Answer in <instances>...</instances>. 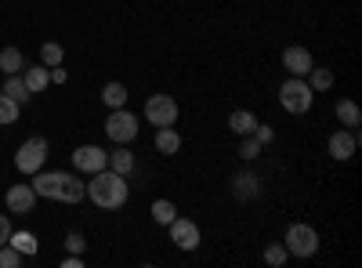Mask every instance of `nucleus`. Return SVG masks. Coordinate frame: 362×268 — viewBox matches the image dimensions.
Returning <instances> with one entry per match:
<instances>
[{"instance_id":"obj_1","label":"nucleus","mask_w":362,"mask_h":268,"mask_svg":"<svg viewBox=\"0 0 362 268\" xmlns=\"http://www.w3.org/2000/svg\"><path fill=\"white\" fill-rule=\"evenodd\" d=\"M29 185H33L37 196L58 199V203H83L87 199V185L80 182V174H69V170H37Z\"/></svg>"},{"instance_id":"obj_2","label":"nucleus","mask_w":362,"mask_h":268,"mask_svg":"<svg viewBox=\"0 0 362 268\" xmlns=\"http://www.w3.org/2000/svg\"><path fill=\"white\" fill-rule=\"evenodd\" d=\"M131 189H127V177L124 174H116V170H98V174H90V182H87V199L102 206V211H119V206L127 203Z\"/></svg>"},{"instance_id":"obj_3","label":"nucleus","mask_w":362,"mask_h":268,"mask_svg":"<svg viewBox=\"0 0 362 268\" xmlns=\"http://www.w3.org/2000/svg\"><path fill=\"white\" fill-rule=\"evenodd\" d=\"M312 102H315V91L308 87L305 76L283 80V87H279V105H283L290 116H305V112L312 109Z\"/></svg>"},{"instance_id":"obj_4","label":"nucleus","mask_w":362,"mask_h":268,"mask_svg":"<svg viewBox=\"0 0 362 268\" xmlns=\"http://www.w3.org/2000/svg\"><path fill=\"white\" fill-rule=\"evenodd\" d=\"M283 243H286L290 257H315L319 254V232L312 225H305V221H297V225L286 228V240Z\"/></svg>"},{"instance_id":"obj_5","label":"nucleus","mask_w":362,"mask_h":268,"mask_svg":"<svg viewBox=\"0 0 362 268\" xmlns=\"http://www.w3.org/2000/svg\"><path fill=\"white\" fill-rule=\"evenodd\" d=\"M105 134L116 145H131L138 138V116L131 109H109V120H105Z\"/></svg>"},{"instance_id":"obj_6","label":"nucleus","mask_w":362,"mask_h":268,"mask_svg":"<svg viewBox=\"0 0 362 268\" xmlns=\"http://www.w3.org/2000/svg\"><path fill=\"white\" fill-rule=\"evenodd\" d=\"M44 163H47V138H40V134L25 138L15 153V167L22 174H37V170H44Z\"/></svg>"},{"instance_id":"obj_7","label":"nucleus","mask_w":362,"mask_h":268,"mask_svg":"<svg viewBox=\"0 0 362 268\" xmlns=\"http://www.w3.org/2000/svg\"><path fill=\"white\" fill-rule=\"evenodd\" d=\"M177 98L170 95H148L145 98V120L153 127H174L177 124Z\"/></svg>"},{"instance_id":"obj_8","label":"nucleus","mask_w":362,"mask_h":268,"mask_svg":"<svg viewBox=\"0 0 362 268\" xmlns=\"http://www.w3.org/2000/svg\"><path fill=\"white\" fill-rule=\"evenodd\" d=\"M167 228H170V243H174L177 250H196L199 240H203V232H199V225H196L192 218H181V214H177Z\"/></svg>"},{"instance_id":"obj_9","label":"nucleus","mask_w":362,"mask_h":268,"mask_svg":"<svg viewBox=\"0 0 362 268\" xmlns=\"http://www.w3.org/2000/svg\"><path fill=\"white\" fill-rule=\"evenodd\" d=\"M326 148H329V156H334L337 163H348L355 156V148H358V127L334 131V134H329V141H326Z\"/></svg>"},{"instance_id":"obj_10","label":"nucleus","mask_w":362,"mask_h":268,"mask_svg":"<svg viewBox=\"0 0 362 268\" xmlns=\"http://www.w3.org/2000/svg\"><path fill=\"white\" fill-rule=\"evenodd\" d=\"M73 163H76L80 174H98V170L109 167V153H105L102 145H80L76 153H73Z\"/></svg>"},{"instance_id":"obj_11","label":"nucleus","mask_w":362,"mask_h":268,"mask_svg":"<svg viewBox=\"0 0 362 268\" xmlns=\"http://www.w3.org/2000/svg\"><path fill=\"white\" fill-rule=\"evenodd\" d=\"M312 51L308 47H300V44H290L286 51H283V69L290 73V76H308L312 73Z\"/></svg>"},{"instance_id":"obj_12","label":"nucleus","mask_w":362,"mask_h":268,"mask_svg":"<svg viewBox=\"0 0 362 268\" xmlns=\"http://www.w3.org/2000/svg\"><path fill=\"white\" fill-rule=\"evenodd\" d=\"M4 203H8L11 214H29V211H33V203H37V192H33V185H11Z\"/></svg>"},{"instance_id":"obj_13","label":"nucleus","mask_w":362,"mask_h":268,"mask_svg":"<svg viewBox=\"0 0 362 268\" xmlns=\"http://www.w3.org/2000/svg\"><path fill=\"white\" fill-rule=\"evenodd\" d=\"M257 192H261V177H257V174L239 170V174L232 177V196H235V199H254Z\"/></svg>"},{"instance_id":"obj_14","label":"nucleus","mask_w":362,"mask_h":268,"mask_svg":"<svg viewBox=\"0 0 362 268\" xmlns=\"http://www.w3.org/2000/svg\"><path fill=\"white\" fill-rule=\"evenodd\" d=\"M109 170L124 174V177L138 170V160H134V153H131L127 145H119V148H112V153H109Z\"/></svg>"},{"instance_id":"obj_15","label":"nucleus","mask_w":362,"mask_h":268,"mask_svg":"<svg viewBox=\"0 0 362 268\" xmlns=\"http://www.w3.org/2000/svg\"><path fill=\"white\" fill-rule=\"evenodd\" d=\"M22 80H25V87H29L33 95H40L44 87L51 83V69H47L44 62H40V66H25V69H22Z\"/></svg>"},{"instance_id":"obj_16","label":"nucleus","mask_w":362,"mask_h":268,"mask_svg":"<svg viewBox=\"0 0 362 268\" xmlns=\"http://www.w3.org/2000/svg\"><path fill=\"white\" fill-rule=\"evenodd\" d=\"M0 91H4L8 98H15L18 105H25L29 98H33V91H29V87H25V80H22V73H15V76H8V80H4V87H0Z\"/></svg>"},{"instance_id":"obj_17","label":"nucleus","mask_w":362,"mask_h":268,"mask_svg":"<svg viewBox=\"0 0 362 268\" xmlns=\"http://www.w3.org/2000/svg\"><path fill=\"white\" fill-rule=\"evenodd\" d=\"M177 148H181V134H177L174 127H156V153L174 156Z\"/></svg>"},{"instance_id":"obj_18","label":"nucleus","mask_w":362,"mask_h":268,"mask_svg":"<svg viewBox=\"0 0 362 268\" xmlns=\"http://www.w3.org/2000/svg\"><path fill=\"white\" fill-rule=\"evenodd\" d=\"M102 102H105L109 109H124V105H127V87L119 83V80H109V83L102 87Z\"/></svg>"},{"instance_id":"obj_19","label":"nucleus","mask_w":362,"mask_h":268,"mask_svg":"<svg viewBox=\"0 0 362 268\" xmlns=\"http://www.w3.org/2000/svg\"><path fill=\"white\" fill-rule=\"evenodd\" d=\"M334 112H337V120H341L344 127H358V124H362V109H358L351 98H341Z\"/></svg>"},{"instance_id":"obj_20","label":"nucleus","mask_w":362,"mask_h":268,"mask_svg":"<svg viewBox=\"0 0 362 268\" xmlns=\"http://www.w3.org/2000/svg\"><path fill=\"white\" fill-rule=\"evenodd\" d=\"M228 127L243 138V134H254V127H257V120H254V112H247V109H235L232 116H228Z\"/></svg>"},{"instance_id":"obj_21","label":"nucleus","mask_w":362,"mask_h":268,"mask_svg":"<svg viewBox=\"0 0 362 268\" xmlns=\"http://www.w3.org/2000/svg\"><path fill=\"white\" fill-rule=\"evenodd\" d=\"M8 243H11L22 257H33V254L40 250V243H37V235H33V232H11V240H8Z\"/></svg>"},{"instance_id":"obj_22","label":"nucleus","mask_w":362,"mask_h":268,"mask_svg":"<svg viewBox=\"0 0 362 268\" xmlns=\"http://www.w3.org/2000/svg\"><path fill=\"white\" fill-rule=\"evenodd\" d=\"M0 69H4L8 76L22 73V69H25V58H22V51H18V47H4V51H0Z\"/></svg>"},{"instance_id":"obj_23","label":"nucleus","mask_w":362,"mask_h":268,"mask_svg":"<svg viewBox=\"0 0 362 268\" xmlns=\"http://www.w3.org/2000/svg\"><path fill=\"white\" fill-rule=\"evenodd\" d=\"M174 218H177V206H174L170 199H156V203H153V221H156V225H170Z\"/></svg>"},{"instance_id":"obj_24","label":"nucleus","mask_w":362,"mask_h":268,"mask_svg":"<svg viewBox=\"0 0 362 268\" xmlns=\"http://www.w3.org/2000/svg\"><path fill=\"white\" fill-rule=\"evenodd\" d=\"M286 257H290L286 243H268V247H264V264H268V268H283Z\"/></svg>"},{"instance_id":"obj_25","label":"nucleus","mask_w":362,"mask_h":268,"mask_svg":"<svg viewBox=\"0 0 362 268\" xmlns=\"http://www.w3.org/2000/svg\"><path fill=\"white\" fill-rule=\"evenodd\" d=\"M15 120H18V102L0 91V127H11Z\"/></svg>"},{"instance_id":"obj_26","label":"nucleus","mask_w":362,"mask_h":268,"mask_svg":"<svg viewBox=\"0 0 362 268\" xmlns=\"http://www.w3.org/2000/svg\"><path fill=\"white\" fill-rule=\"evenodd\" d=\"M62 58H66L62 44H54V40H51V44H44V47H40V62H44L47 69H51V66H62Z\"/></svg>"},{"instance_id":"obj_27","label":"nucleus","mask_w":362,"mask_h":268,"mask_svg":"<svg viewBox=\"0 0 362 268\" xmlns=\"http://www.w3.org/2000/svg\"><path fill=\"white\" fill-rule=\"evenodd\" d=\"M261 148H264V145H261L254 134H243V141H239V160H247V163L257 160V156H261Z\"/></svg>"},{"instance_id":"obj_28","label":"nucleus","mask_w":362,"mask_h":268,"mask_svg":"<svg viewBox=\"0 0 362 268\" xmlns=\"http://www.w3.org/2000/svg\"><path fill=\"white\" fill-rule=\"evenodd\" d=\"M308 76H312V80H308L312 91H329V87H334V73H329V69H315V66H312Z\"/></svg>"},{"instance_id":"obj_29","label":"nucleus","mask_w":362,"mask_h":268,"mask_svg":"<svg viewBox=\"0 0 362 268\" xmlns=\"http://www.w3.org/2000/svg\"><path fill=\"white\" fill-rule=\"evenodd\" d=\"M18 264H22V254H18L11 243L0 247V268H18Z\"/></svg>"},{"instance_id":"obj_30","label":"nucleus","mask_w":362,"mask_h":268,"mask_svg":"<svg viewBox=\"0 0 362 268\" xmlns=\"http://www.w3.org/2000/svg\"><path fill=\"white\" fill-rule=\"evenodd\" d=\"M66 247H69V254H83V235L80 232H69L66 235Z\"/></svg>"},{"instance_id":"obj_31","label":"nucleus","mask_w":362,"mask_h":268,"mask_svg":"<svg viewBox=\"0 0 362 268\" xmlns=\"http://www.w3.org/2000/svg\"><path fill=\"white\" fill-rule=\"evenodd\" d=\"M11 232H15V228H11V218H8V214H0V247L11 240Z\"/></svg>"},{"instance_id":"obj_32","label":"nucleus","mask_w":362,"mask_h":268,"mask_svg":"<svg viewBox=\"0 0 362 268\" xmlns=\"http://www.w3.org/2000/svg\"><path fill=\"white\" fill-rule=\"evenodd\" d=\"M254 138H257V141H261V145H268V141H272V138H276V131H272V127H268V124H257V127H254Z\"/></svg>"},{"instance_id":"obj_33","label":"nucleus","mask_w":362,"mask_h":268,"mask_svg":"<svg viewBox=\"0 0 362 268\" xmlns=\"http://www.w3.org/2000/svg\"><path fill=\"white\" fill-rule=\"evenodd\" d=\"M51 83H66V69H58V66H51Z\"/></svg>"},{"instance_id":"obj_34","label":"nucleus","mask_w":362,"mask_h":268,"mask_svg":"<svg viewBox=\"0 0 362 268\" xmlns=\"http://www.w3.org/2000/svg\"><path fill=\"white\" fill-rule=\"evenodd\" d=\"M62 264H66V268H80V264H83V257H80V254H69Z\"/></svg>"}]
</instances>
